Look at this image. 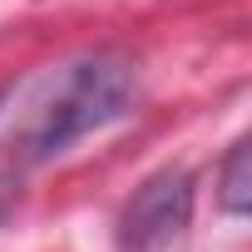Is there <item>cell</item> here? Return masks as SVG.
<instances>
[{
	"mask_svg": "<svg viewBox=\"0 0 252 252\" xmlns=\"http://www.w3.org/2000/svg\"><path fill=\"white\" fill-rule=\"evenodd\" d=\"M134 104V64L119 55H89L64 64L45 94L35 99L25 129L15 139L20 163H50L64 158L79 139L104 134L109 124H119Z\"/></svg>",
	"mask_w": 252,
	"mask_h": 252,
	"instance_id": "6da1fadb",
	"label": "cell"
},
{
	"mask_svg": "<svg viewBox=\"0 0 252 252\" xmlns=\"http://www.w3.org/2000/svg\"><path fill=\"white\" fill-rule=\"evenodd\" d=\"M193 218V173L163 168L154 173L119 213V252H163L183 237Z\"/></svg>",
	"mask_w": 252,
	"mask_h": 252,
	"instance_id": "7a4b0ae2",
	"label": "cell"
},
{
	"mask_svg": "<svg viewBox=\"0 0 252 252\" xmlns=\"http://www.w3.org/2000/svg\"><path fill=\"white\" fill-rule=\"evenodd\" d=\"M0 213H5V198H0Z\"/></svg>",
	"mask_w": 252,
	"mask_h": 252,
	"instance_id": "277c9868",
	"label": "cell"
},
{
	"mask_svg": "<svg viewBox=\"0 0 252 252\" xmlns=\"http://www.w3.org/2000/svg\"><path fill=\"white\" fill-rule=\"evenodd\" d=\"M218 208L232 213V218H242L252 208V149H247V139L232 144V154L218 173Z\"/></svg>",
	"mask_w": 252,
	"mask_h": 252,
	"instance_id": "3957f363",
	"label": "cell"
}]
</instances>
